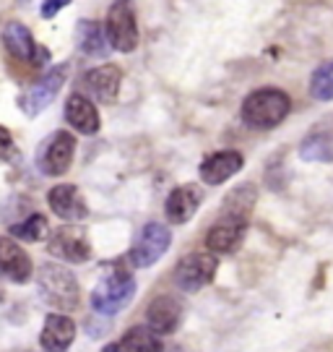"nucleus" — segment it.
Instances as JSON below:
<instances>
[{"label": "nucleus", "instance_id": "nucleus-24", "mask_svg": "<svg viewBox=\"0 0 333 352\" xmlns=\"http://www.w3.org/2000/svg\"><path fill=\"white\" fill-rule=\"evenodd\" d=\"M310 94L318 102L333 100V63H323L321 68H315L310 78Z\"/></svg>", "mask_w": 333, "mask_h": 352}, {"label": "nucleus", "instance_id": "nucleus-15", "mask_svg": "<svg viewBox=\"0 0 333 352\" xmlns=\"http://www.w3.org/2000/svg\"><path fill=\"white\" fill-rule=\"evenodd\" d=\"M76 337V324L73 318L62 314H49L45 318V329L39 334V344L45 352H65L71 347Z\"/></svg>", "mask_w": 333, "mask_h": 352}, {"label": "nucleus", "instance_id": "nucleus-11", "mask_svg": "<svg viewBox=\"0 0 333 352\" xmlns=\"http://www.w3.org/2000/svg\"><path fill=\"white\" fill-rule=\"evenodd\" d=\"M146 324L154 334H174L183 324V302L172 295H159L148 302Z\"/></svg>", "mask_w": 333, "mask_h": 352}, {"label": "nucleus", "instance_id": "nucleus-19", "mask_svg": "<svg viewBox=\"0 0 333 352\" xmlns=\"http://www.w3.org/2000/svg\"><path fill=\"white\" fill-rule=\"evenodd\" d=\"M76 45L84 55H91V58H107V52H110V39L99 21H78L76 24Z\"/></svg>", "mask_w": 333, "mask_h": 352}, {"label": "nucleus", "instance_id": "nucleus-4", "mask_svg": "<svg viewBox=\"0 0 333 352\" xmlns=\"http://www.w3.org/2000/svg\"><path fill=\"white\" fill-rule=\"evenodd\" d=\"M76 154V139L68 131H55L47 139L42 141V146L37 149V167L39 173H45L49 177H58L62 173H68V167L73 162Z\"/></svg>", "mask_w": 333, "mask_h": 352}, {"label": "nucleus", "instance_id": "nucleus-10", "mask_svg": "<svg viewBox=\"0 0 333 352\" xmlns=\"http://www.w3.org/2000/svg\"><path fill=\"white\" fill-rule=\"evenodd\" d=\"M47 251L58 258L81 264V261H89L91 256V243L84 227H58L49 238Z\"/></svg>", "mask_w": 333, "mask_h": 352}, {"label": "nucleus", "instance_id": "nucleus-23", "mask_svg": "<svg viewBox=\"0 0 333 352\" xmlns=\"http://www.w3.org/2000/svg\"><path fill=\"white\" fill-rule=\"evenodd\" d=\"M11 235L13 238L26 240V243H39L42 238H47L49 235L47 219H45L42 214H32L29 219H24V222H19V225L11 227Z\"/></svg>", "mask_w": 333, "mask_h": 352}, {"label": "nucleus", "instance_id": "nucleus-3", "mask_svg": "<svg viewBox=\"0 0 333 352\" xmlns=\"http://www.w3.org/2000/svg\"><path fill=\"white\" fill-rule=\"evenodd\" d=\"M39 295L55 311H76L81 305V289L76 277L55 264H45L39 272Z\"/></svg>", "mask_w": 333, "mask_h": 352}, {"label": "nucleus", "instance_id": "nucleus-17", "mask_svg": "<svg viewBox=\"0 0 333 352\" xmlns=\"http://www.w3.org/2000/svg\"><path fill=\"white\" fill-rule=\"evenodd\" d=\"M87 87L99 102H115L117 100V91L123 87V71L112 63L91 68L87 74Z\"/></svg>", "mask_w": 333, "mask_h": 352}, {"label": "nucleus", "instance_id": "nucleus-13", "mask_svg": "<svg viewBox=\"0 0 333 352\" xmlns=\"http://www.w3.org/2000/svg\"><path fill=\"white\" fill-rule=\"evenodd\" d=\"M242 162L245 160H242L240 151H216V154L206 157L203 164H200V180L206 186H222L224 180L235 177L242 170Z\"/></svg>", "mask_w": 333, "mask_h": 352}, {"label": "nucleus", "instance_id": "nucleus-16", "mask_svg": "<svg viewBox=\"0 0 333 352\" xmlns=\"http://www.w3.org/2000/svg\"><path fill=\"white\" fill-rule=\"evenodd\" d=\"M198 206H200V190L196 186H177V188L167 196L164 204V214L172 225H185L196 217Z\"/></svg>", "mask_w": 333, "mask_h": 352}, {"label": "nucleus", "instance_id": "nucleus-22", "mask_svg": "<svg viewBox=\"0 0 333 352\" xmlns=\"http://www.w3.org/2000/svg\"><path fill=\"white\" fill-rule=\"evenodd\" d=\"M255 188L253 186H240L235 188L227 199H224L222 219H235V222H247V217L253 212V204H255Z\"/></svg>", "mask_w": 333, "mask_h": 352}, {"label": "nucleus", "instance_id": "nucleus-21", "mask_svg": "<svg viewBox=\"0 0 333 352\" xmlns=\"http://www.w3.org/2000/svg\"><path fill=\"white\" fill-rule=\"evenodd\" d=\"M107 352H164L159 337L146 327H133L125 331L117 344H110Z\"/></svg>", "mask_w": 333, "mask_h": 352}, {"label": "nucleus", "instance_id": "nucleus-6", "mask_svg": "<svg viewBox=\"0 0 333 352\" xmlns=\"http://www.w3.org/2000/svg\"><path fill=\"white\" fill-rule=\"evenodd\" d=\"M170 243H172L170 227L159 225V222H148V225L138 232L136 243H133V248H130V261H133V266H138V269H146V266L157 264L161 256L167 253Z\"/></svg>", "mask_w": 333, "mask_h": 352}, {"label": "nucleus", "instance_id": "nucleus-20", "mask_svg": "<svg viewBox=\"0 0 333 352\" xmlns=\"http://www.w3.org/2000/svg\"><path fill=\"white\" fill-rule=\"evenodd\" d=\"M245 235V222L235 219H222L219 225H214L206 235V248L211 253H232L242 243Z\"/></svg>", "mask_w": 333, "mask_h": 352}, {"label": "nucleus", "instance_id": "nucleus-26", "mask_svg": "<svg viewBox=\"0 0 333 352\" xmlns=\"http://www.w3.org/2000/svg\"><path fill=\"white\" fill-rule=\"evenodd\" d=\"M16 157H19V151H16L11 131L0 126V160H16Z\"/></svg>", "mask_w": 333, "mask_h": 352}, {"label": "nucleus", "instance_id": "nucleus-12", "mask_svg": "<svg viewBox=\"0 0 333 352\" xmlns=\"http://www.w3.org/2000/svg\"><path fill=\"white\" fill-rule=\"evenodd\" d=\"M47 204H49V209L58 214L60 219H68V222H78V219H84L89 212L81 190L76 188L73 183L55 186V188L47 193Z\"/></svg>", "mask_w": 333, "mask_h": 352}, {"label": "nucleus", "instance_id": "nucleus-7", "mask_svg": "<svg viewBox=\"0 0 333 352\" xmlns=\"http://www.w3.org/2000/svg\"><path fill=\"white\" fill-rule=\"evenodd\" d=\"M219 269L214 253H190L174 266V285L185 292H198L209 285Z\"/></svg>", "mask_w": 333, "mask_h": 352}, {"label": "nucleus", "instance_id": "nucleus-28", "mask_svg": "<svg viewBox=\"0 0 333 352\" xmlns=\"http://www.w3.org/2000/svg\"><path fill=\"white\" fill-rule=\"evenodd\" d=\"M120 3H125V0H120Z\"/></svg>", "mask_w": 333, "mask_h": 352}, {"label": "nucleus", "instance_id": "nucleus-8", "mask_svg": "<svg viewBox=\"0 0 333 352\" xmlns=\"http://www.w3.org/2000/svg\"><path fill=\"white\" fill-rule=\"evenodd\" d=\"M3 45L13 60H21V63L45 65L49 58V52L45 47H39L32 37V32L21 21H8L3 26Z\"/></svg>", "mask_w": 333, "mask_h": 352}, {"label": "nucleus", "instance_id": "nucleus-18", "mask_svg": "<svg viewBox=\"0 0 333 352\" xmlns=\"http://www.w3.org/2000/svg\"><path fill=\"white\" fill-rule=\"evenodd\" d=\"M65 120L71 123L73 131L84 133V136H94L99 131V113L94 102H89L81 94H71L65 102Z\"/></svg>", "mask_w": 333, "mask_h": 352}, {"label": "nucleus", "instance_id": "nucleus-27", "mask_svg": "<svg viewBox=\"0 0 333 352\" xmlns=\"http://www.w3.org/2000/svg\"><path fill=\"white\" fill-rule=\"evenodd\" d=\"M65 6H71V0H45V3H42V19L58 16V11H62Z\"/></svg>", "mask_w": 333, "mask_h": 352}, {"label": "nucleus", "instance_id": "nucleus-2", "mask_svg": "<svg viewBox=\"0 0 333 352\" xmlns=\"http://www.w3.org/2000/svg\"><path fill=\"white\" fill-rule=\"evenodd\" d=\"M136 295V279L125 269H107V274L99 279V285L91 292V305L102 316L120 314Z\"/></svg>", "mask_w": 333, "mask_h": 352}, {"label": "nucleus", "instance_id": "nucleus-1", "mask_svg": "<svg viewBox=\"0 0 333 352\" xmlns=\"http://www.w3.org/2000/svg\"><path fill=\"white\" fill-rule=\"evenodd\" d=\"M292 110V100L289 94L282 89H258L253 94H247L242 102V120L250 128H258V131H268L276 128L286 115Z\"/></svg>", "mask_w": 333, "mask_h": 352}, {"label": "nucleus", "instance_id": "nucleus-5", "mask_svg": "<svg viewBox=\"0 0 333 352\" xmlns=\"http://www.w3.org/2000/svg\"><path fill=\"white\" fill-rule=\"evenodd\" d=\"M65 76H68V68H65V65H55V68H49L47 74L42 76L37 84H32V87L21 94L19 107H21L29 118H34V115H39L42 110H47L49 104L55 102V97L60 94L62 84H65Z\"/></svg>", "mask_w": 333, "mask_h": 352}, {"label": "nucleus", "instance_id": "nucleus-25", "mask_svg": "<svg viewBox=\"0 0 333 352\" xmlns=\"http://www.w3.org/2000/svg\"><path fill=\"white\" fill-rule=\"evenodd\" d=\"M302 160H310V162H328L333 160V144L328 139H318V136H312L302 144Z\"/></svg>", "mask_w": 333, "mask_h": 352}, {"label": "nucleus", "instance_id": "nucleus-14", "mask_svg": "<svg viewBox=\"0 0 333 352\" xmlns=\"http://www.w3.org/2000/svg\"><path fill=\"white\" fill-rule=\"evenodd\" d=\"M0 274L11 282L32 277V258L13 238H0Z\"/></svg>", "mask_w": 333, "mask_h": 352}, {"label": "nucleus", "instance_id": "nucleus-9", "mask_svg": "<svg viewBox=\"0 0 333 352\" xmlns=\"http://www.w3.org/2000/svg\"><path fill=\"white\" fill-rule=\"evenodd\" d=\"M107 39H110V47L117 52H133L138 47V26H136V16L133 11L125 6V3H117L110 8V16H107Z\"/></svg>", "mask_w": 333, "mask_h": 352}]
</instances>
